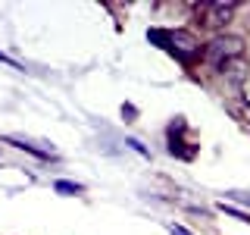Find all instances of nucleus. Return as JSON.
Wrapping results in <instances>:
<instances>
[{
	"label": "nucleus",
	"instance_id": "f257e3e1",
	"mask_svg": "<svg viewBox=\"0 0 250 235\" xmlns=\"http://www.w3.org/2000/svg\"><path fill=\"white\" fill-rule=\"evenodd\" d=\"M147 38H150L153 44L166 47L169 53H175L182 63H194L197 57H203V47L194 35H188V31H163V28H153L147 31Z\"/></svg>",
	"mask_w": 250,
	"mask_h": 235
},
{
	"label": "nucleus",
	"instance_id": "f03ea898",
	"mask_svg": "<svg viewBox=\"0 0 250 235\" xmlns=\"http://www.w3.org/2000/svg\"><path fill=\"white\" fill-rule=\"evenodd\" d=\"M241 57H244V41L234 35H219L203 47V60L213 69H219V72H229Z\"/></svg>",
	"mask_w": 250,
	"mask_h": 235
},
{
	"label": "nucleus",
	"instance_id": "7ed1b4c3",
	"mask_svg": "<svg viewBox=\"0 0 250 235\" xmlns=\"http://www.w3.org/2000/svg\"><path fill=\"white\" fill-rule=\"evenodd\" d=\"M234 10H238V6H234V3H225V0H219V3H200L197 6V13H200V19H203V25H207V28L229 25V19L234 16Z\"/></svg>",
	"mask_w": 250,
	"mask_h": 235
},
{
	"label": "nucleus",
	"instance_id": "20e7f679",
	"mask_svg": "<svg viewBox=\"0 0 250 235\" xmlns=\"http://www.w3.org/2000/svg\"><path fill=\"white\" fill-rule=\"evenodd\" d=\"M57 191H62V194H75V191H82V185H72V182H57Z\"/></svg>",
	"mask_w": 250,
	"mask_h": 235
},
{
	"label": "nucleus",
	"instance_id": "39448f33",
	"mask_svg": "<svg viewBox=\"0 0 250 235\" xmlns=\"http://www.w3.org/2000/svg\"><path fill=\"white\" fill-rule=\"evenodd\" d=\"M169 232H172V235H191L188 229H182V226H169Z\"/></svg>",
	"mask_w": 250,
	"mask_h": 235
},
{
	"label": "nucleus",
	"instance_id": "423d86ee",
	"mask_svg": "<svg viewBox=\"0 0 250 235\" xmlns=\"http://www.w3.org/2000/svg\"><path fill=\"white\" fill-rule=\"evenodd\" d=\"M231 198H234V201H244V204H250V194H238V191H234Z\"/></svg>",
	"mask_w": 250,
	"mask_h": 235
},
{
	"label": "nucleus",
	"instance_id": "0eeeda50",
	"mask_svg": "<svg viewBox=\"0 0 250 235\" xmlns=\"http://www.w3.org/2000/svg\"><path fill=\"white\" fill-rule=\"evenodd\" d=\"M244 94H247V104H250V78H244Z\"/></svg>",
	"mask_w": 250,
	"mask_h": 235
}]
</instances>
